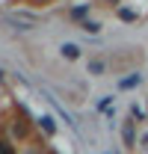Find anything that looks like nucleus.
<instances>
[{"label":"nucleus","mask_w":148,"mask_h":154,"mask_svg":"<svg viewBox=\"0 0 148 154\" xmlns=\"http://www.w3.org/2000/svg\"><path fill=\"white\" fill-rule=\"evenodd\" d=\"M122 18H125V21H133V18H136V15H133L130 9H122Z\"/></svg>","instance_id":"4"},{"label":"nucleus","mask_w":148,"mask_h":154,"mask_svg":"<svg viewBox=\"0 0 148 154\" xmlns=\"http://www.w3.org/2000/svg\"><path fill=\"white\" fill-rule=\"evenodd\" d=\"M142 83V77L139 74H133V77H128V80H122V89H130V86H139Z\"/></svg>","instance_id":"1"},{"label":"nucleus","mask_w":148,"mask_h":154,"mask_svg":"<svg viewBox=\"0 0 148 154\" xmlns=\"http://www.w3.org/2000/svg\"><path fill=\"white\" fill-rule=\"evenodd\" d=\"M62 51H65V57H68V59H74V57H77V48H74V45H65Z\"/></svg>","instance_id":"2"},{"label":"nucleus","mask_w":148,"mask_h":154,"mask_svg":"<svg viewBox=\"0 0 148 154\" xmlns=\"http://www.w3.org/2000/svg\"><path fill=\"white\" fill-rule=\"evenodd\" d=\"M0 154H12V148L9 145H0Z\"/></svg>","instance_id":"5"},{"label":"nucleus","mask_w":148,"mask_h":154,"mask_svg":"<svg viewBox=\"0 0 148 154\" xmlns=\"http://www.w3.org/2000/svg\"><path fill=\"white\" fill-rule=\"evenodd\" d=\"M39 122H42V128H45L48 134H54V122H51V119H39Z\"/></svg>","instance_id":"3"}]
</instances>
